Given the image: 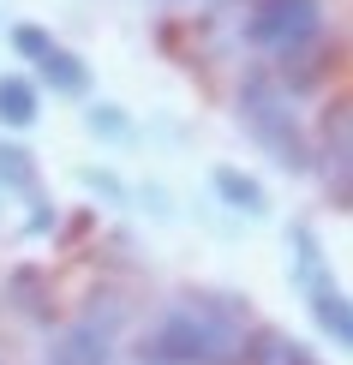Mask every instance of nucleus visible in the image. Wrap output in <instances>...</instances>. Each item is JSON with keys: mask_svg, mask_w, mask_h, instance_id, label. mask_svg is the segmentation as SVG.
I'll return each mask as SVG.
<instances>
[{"mask_svg": "<svg viewBox=\"0 0 353 365\" xmlns=\"http://www.w3.org/2000/svg\"><path fill=\"white\" fill-rule=\"evenodd\" d=\"M245 336H252V306L240 294L192 287V294L162 306L138 359L144 365H240Z\"/></svg>", "mask_w": 353, "mask_h": 365, "instance_id": "1", "label": "nucleus"}, {"mask_svg": "<svg viewBox=\"0 0 353 365\" xmlns=\"http://www.w3.org/2000/svg\"><path fill=\"white\" fill-rule=\"evenodd\" d=\"M234 120L240 132L257 144V156H270L282 174H312V132L300 120V96L275 78V66H252L234 90Z\"/></svg>", "mask_w": 353, "mask_h": 365, "instance_id": "2", "label": "nucleus"}, {"mask_svg": "<svg viewBox=\"0 0 353 365\" xmlns=\"http://www.w3.org/2000/svg\"><path fill=\"white\" fill-rule=\"evenodd\" d=\"M245 42L270 60H287L294 48L324 36V0H252L245 6Z\"/></svg>", "mask_w": 353, "mask_h": 365, "instance_id": "3", "label": "nucleus"}, {"mask_svg": "<svg viewBox=\"0 0 353 365\" xmlns=\"http://www.w3.org/2000/svg\"><path fill=\"white\" fill-rule=\"evenodd\" d=\"M312 174L324 180L329 204H353V96H335L312 132Z\"/></svg>", "mask_w": 353, "mask_h": 365, "instance_id": "4", "label": "nucleus"}, {"mask_svg": "<svg viewBox=\"0 0 353 365\" xmlns=\"http://www.w3.org/2000/svg\"><path fill=\"white\" fill-rule=\"evenodd\" d=\"M48 365H114V324L96 312L60 324L48 336Z\"/></svg>", "mask_w": 353, "mask_h": 365, "instance_id": "5", "label": "nucleus"}, {"mask_svg": "<svg viewBox=\"0 0 353 365\" xmlns=\"http://www.w3.org/2000/svg\"><path fill=\"white\" fill-rule=\"evenodd\" d=\"M300 299H305V317H312L317 336H324L329 347H342V354H353V294L335 282V269L317 276V282H305Z\"/></svg>", "mask_w": 353, "mask_h": 365, "instance_id": "6", "label": "nucleus"}, {"mask_svg": "<svg viewBox=\"0 0 353 365\" xmlns=\"http://www.w3.org/2000/svg\"><path fill=\"white\" fill-rule=\"evenodd\" d=\"M210 192L222 197L234 216H252V222H264L270 216V186L257 174H245V168H234V162H222V168H210Z\"/></svg>", "mask_w": 353, "mask_h": 365, "instance_id": "7", "label": "nucleus"}, {"mask_svg": "<svg viewBox=\"0 0 353 365\" xmlns=\"http://www.w3.org/2000/svg\"><path fill=\"white\" fill-rule=\"evenodd\" d=\"M36 84H48L54 96L90 102V84H96V78H90V60H84V54H72L66 42H54V48L36 60Z\"/></svg>", "mask_w": 353, "mask_h": 365, "instance_id": "8", "label": "nucleus"}, {"mask_svg": "<svg viewBox=\"0 0 353 365\" xmlns=\"http://www.w3.org/2000/svg\"><path fill=\"white\" fill-rule=\"evenodd\" d=\"M240 365H317V354H312V347H305L300 336L275 329V324H252Z\"/></svg>", "mask_w": 353, "mask_h": 365, "instance_id": "9", "label": "nucleus"}, {"mask_svg": "<svg viewBox=\"0 0 353 365\" xmlns=\"http://www.w3.org/2000/svg\"><path fill=\"white\" fill-rule=\"evenodd\" d=\"M42 120V84L24 72H0V126L6 132H30Z\"/></svg>", "mask_w": 353, "mask_h": 365, "instance_id": "10", "label": "nucleus"}, {"mask_svg": "<svg viewBox=\"0 0 353 365\" xmlns=\"http://www.w3.org/2000/svg\"><path fill=\"white\" fill-rule=\"evenodd\" d=\"M317 276H329V252H324V240H317L312 222H294L287 227V282H294V294H300V287L317 282Z\"/></svg>", "mask_w": 353, "mask_h": 365, "instance_id": "11", "label": "nucleus"}, {"mask_svg": "<svg viewBox=\"0 0 353 365\" xmlns=\"http://www.w3.org/2000/svg\"><path fill=\"white\" fill-rule=\"evenodd\" d=\"M0 299H12V312L30 317V324H54V299H48V282H42L36 264H19L0 287Z\"/></svg>", "mask_w": 353, "mask_h": 365, "instance_id": "12", "label": "nucleus"}, {"mask_svg": "<svg viewBox=\"0 0 353 365\" xmlns=\"http://www.w3.org/2000/svg\"><path fill=\"white\" fill-rule=\"evenodd\" d=\"M0 186L30 197V204H42V180H36V156H30L24 144H0Z\"/></svg>", "mask_w": 353, "mask_h": 365, "instance_id": "13", "label": "nucleus"}, {"mask_svg": "<svg viewBox=\"0 0 353 365\" xmlns=\"http://www.w3.org/2000/svg\"><path fill=\"white\" fill-rule=\"evenodd\" d=\"M84 132H90V138H102V144H126L138 126H132V114L120 108V102L90 96V108H84Z\"/></svg>", "mask_w": 353, "mask_h": 365, "instance_id": "14", "label": "nucleus"}, {"mask_svg": "<svg viewBox=\"0 0 353 365\" xmlns=\"http://www.w3.org/2000/svg\"><path fill=\"white\" fill-rule=\"evenodd\" d=\"M6 42H12V54H19V60H30V66H36V60L54 48V36H48L42 24H12V30H6Z\"/></svg>", "mask_w": 353, "mask_h": 365, "instance_id": "15", "label": "nucleus"}, {"mask_svg": "<svg viewBox=\"0 0 353 365\" xmlns=\"http://www.w3.org/2000/svg\"><path fill=\"white\" fill-rule=\"evenodd\" d=\"M78 186L96 192V197H108V204H126V180H120L114 168H78Z\"/></svg>", "mask_w": 353, "mask_h": 365, "instance_id": "16", "label": "nucleus"}]
</instances>
